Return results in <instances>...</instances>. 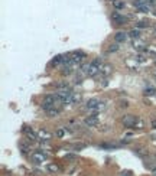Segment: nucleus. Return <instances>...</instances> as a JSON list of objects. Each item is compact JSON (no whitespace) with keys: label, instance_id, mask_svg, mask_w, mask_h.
I'll list each match as a JSON object with an SVG mask.
<instances>
[{"label":"nucleus","instance_id":"26","mask_svg":"<svg viewBox=\"0 0 156 176\" xmlns=\"http://www.w3.org/2000/svg\"><path fill=\"white\" fill-rule=\"evenodd\" d=\"M118 48H120V46H118L117 42H116V43H111V45L109 46V52H117Z\"/></svg>","mask_w":156,"mask_h":176},{"label":"nucleus","instance_id":"8","mask_svg":"<svg viewBox=\"0 0 156 176\" xmlns=\"http://www.w3.org/2000/svg\"><path fill=\"white\" fill-rule=\"evenodd\" d=\"M98 104H100V100L98 98H90L88 101H87V104H85V108L88 110L90 113H96V108L98 107Z\"/></svg>","mask_w":156,"mask_h":176},{"label":"nucleus","instance_id":"35","mask_svg":"<svg viewBox=\"0 0 156 176\" xmlns=\"http://www.w3.org/2000/svg\"><path fill=\"white\" fill-rule=\"evenodd\" d=\"M153 35H155V36H156V25L153 26Z\"/></svg>","mask_w":156,"mask_h":176},{"label":"nucleus","instance_id":"29","mask_svg":"<svg viewBox=\"0 0 156 176\" xmlns=\"http://www.w3.org/2000/svg\"><path fill=\"white\" fill-rule=\"evenodd\" d=\"M118 176H133V173H131V170H122L118 173Z\"/></svg>","mask_w":156,"mask_h":176},{"label":"nucleus","instance_id":"34","mask_svg":"<svg viewBox=\"0 0 156 176\" xmlns=\"http://www.w3.org/2000/svg\"><path fill=\"white\" fill-rule=\"evenodd\" d=\"M153 15H155V16H156V4H155V6H153Z\"/></svg>","mask_w":156,"mask_h":176},{"label":"nucleus","instance_id":"16","mask_svg":"<svg viewBox=\"0 0 156 176\" xmlns=\"http://www.w3.org/2000/svg\"><path fill=\"white\" fill-rule=\"evenodd\" d=\"M149 26H150V22H149L148 19L139 20L137 23H136V28H137V29H146V28H149Z\"/></svg>","mask_w":156,"mask_h":176},{"label":"nucleus","instance_id":"12","mask_svg":"<svg viewBox=\"0 0 156 176\" xmlns=\"http://www.w3.org/2000/svg\"><path fill=\"white\" fill-rule=\"evenodd\" d=\"M111 72H113V67H111V65H109V64H104V65L101 67V71H100V74H101L103 77H105V78H107V77H109Z\"/></svg>","mask_w":156,"mask_h":176},{"label":"nucleus","instance_id":"25","mask_svg":"<svg viewBox=\"0 0 156 176\" xmlns=\"http://www.w3.org/2000/svg\"><path fill=\"white\" fill-rule=\"evenodd\" d=\"M143 46H145V45H142V43H140L137 39H135V41H133V48H135V49L142 51V49H143Z\"/></svg>","mask_w":156,"mask_h":176},{"label":"nucleus","instance_id":"24","mask_svg":"<svg viewBox=\"0 0 156 176\" xmlns=\"http://www.w3.org/2000/svg\"><path fill=\"white\" fill-rule=\"evenodd\" d=\"M143 4H146V0H133V6H135L136 9L142 7Z\"/></svg>","mask_w":156,"mask_h":176},{"label":"nucleus","instance_id":"15","mask_svg":"<svg viewBox=\"0 0 156 176\" xmlns=\"http://www.w3.org/2000/svg\"><path fill=\"white\" fill-rule=\"evenodd\" d=\"M113 7L116 9V10H123V9L126 7V3H124V0H114Z\"/></svg>","mask_w":156,"mask_h":176},{"label":"nucleus","instance_id":"18","mask_svg":"<svg viewBox=\"0 0 156 176\" xmlns=\"http://www.w3.org/2000/svg\"><path fill=\"white\" fill-rule=\"evenodd\" d=\"M100 149H117L120 147V144H116V143H104V144H100Z\"/></svg>","mask_w":156,"mask_h":176},{"label":"nucleus","instance_id":"13","mask_svg":"<svg viewBox=\"0 0 156 176\" xmlns=\"http://www.w3.org/2000/svg\"><path fill=\"white\" fill-rule=\"evenodd\" d=\"M45 113H47L48 117H56V116L61 114V108H59V107H54V108L48 110V111H45Z\"/></svg>","mask_w":156,"mask_h":176},{"label":"nucleus","instance_id":"6","mask_svg":"<svg viewBox=\"0 0 156 176\" xmlns=\"http://www.w3.org/2000/svg\"><path fill=\"white\" fill-rule=\"evenodd\" d=\"M137 116H135V114H126V116H123L122 118V123L123 126L127 127V129H133L135 127V123L137 121Z\"/></svg>","mask_w":156,"mask_h":176},{"label":"nucleus","instance_id":"22","mask_svg":"<svg viewBox=\"0 0 156 176\" xmlns=\"http://www.w3.org/2000/svg\"><path fill=\"white\" fill-rule=\"evenodd\" d=\"M72 71H74V69H72L71 67H68V65H62V69H61V74H62V75H69V74H71Z\"/></svg>","mask_w":156,"mask_h":176},{"label":"nucleus","instance_id":"1","mask_svg":"<svg viewBox=\"0 0 156 176\" xmlns=\"http://www.w3.org/2000/svg\"><path fill=\"white\" fill-rule=\"evenodd\" d=\"M58 104H61L58 95H56V94H48V95H45V98L42 100L41 107H42L43 111H48V110L54 108V107H58Z\"/></svg>","mask_w":156,"mask_h":176},{"label":"nucleus","instance_id":"32","mask_svg":"<svg viewBox=\"0 0 156 176\" xmlns=\"http://www.w3.org/2000/svg\"><path fill=\"white\" fill-rule=\"evenodd\" d=\"M127 105H129L127 101H120V105H118V107H120V108H126Z\"/></svg>","mask_w":156,"mask_h":176},{"label":"nucleus","instance_id":"9","mask_svg":"<svg viewBox=\"0 0 156 176\" xmlns=\"http://www.w3.org/2000/svg\"><path fill=\"white\" fill-rule=\"evenodd\" d=\"M127 39H129V32L118 30V32H116V35H114V41L117 43H124Z\"/></svg>","mask_w":156,"mask_h":176},{"label":"nucleus","instance_id":"7","mask_svg":"<svg viewBox=\"0 0 156 176\" xmlns=\"http://www.w3.org/2000/svg\"><path fill=\"white\" fill-rule=\"evenodd\" d=\"M98 123H100L98 114H91L88 117H85V120H84V124L87 127H96V126H98Z\"/></svg>","mask_w":156,"mask_h":176},{"label":"nucleus","instance_id":"31","mask_svg":"<svg viewBox=\"0 0 156 176\" xmlns=\"http://www.w3.org/2000/svg\"><path fill=\"white\" fill-rule=\"evenodd\" d=\"M84 147H85V144H81V143H78V144H74V149H75L77 152L81 150V149H84Z\"/></svg>","mask_w":156,"mask_h":176},{"label":"nucleus","instance_id":"36","mask_svg":"<svg viewBox=\"0 0 156 176\" xmlns=\"http://www.w3.org/2000/svg\"><path fill=\"white\" fill-rule=\"evenodd\" d=\"M152 173H153V176H156V168L152 169Z\"/></svg>","mask_w":156,"mask_h":176},{"label":"nucleus","instance_id":"3","mask_svg":"<svg viewBox=\"0 0 156 176\" xmlns=\"http://www.w3.org/2000/svg\"><path fill=\"white\" fill-rule=\"evenodd\" d=\"M30 160H32L35 165H39V163H42V162H47L48 155L43 150H35L30 153Z\"/></svg>","mask_w":156,"mask_h":176},{"label":"nucleus","instance_id":"10","mask_svg":"<svg viewBox=\"0 0 156 176\" xmlns=\"http://www.w3.org/2000/svg\"><path fill=\"white\" fill-rule=\"evenodd\" d=\"M38 137L39 140H45V142H49L52 139V134L49 133V131H47L45 129H41V130H38Z\"/></svg>","mask_w":156,"mask_h":176},{"label":"nucleus","instance_id":"21","mask_svg":"<svg viewBox=\"0 0 156 176\" xmlns=\"http://www.w3.org/2000/svg\"><path fill=\"white\" fill-rule=\"evenodd\" d=\"M143 94L146 97H152V95H155V94H156V90L153 87H148V88H145Z\"/></svg>","mask_w":156,"mask_h":176},{"label":"nucleus","instance_id":"11","mask_svg":"<svg viewBox=\"0 0 156 176\" xmlns=\"http://www.w3.org/2000/svg\"><path fill=\"white\" fill-rule=\"evenodd\" d=\"M49 65H51V67H59V65L62 67L64 65V55H56V56L51 61Z\"/></svg>","mask_w":156,"mask_h":176},{"label":"nucleus","instance_id":"17","mask_svg":"<svg viewBox=\"0 0 156 176\" xmlns=\"http://www.w3.org/2000/svg\"><path fill=\"white\" fill-rule=\"evenodd\" d=\"M140 29H137V28H135V29H131L130 32H129V38L131 39H139L140 38Z\"/></svg>","mask_w":156,"mask_h":176},{"label":"nucleus","instance_id":"30","mask_svg":"<svg viewBox=\"0 0 156 176\" xmlns=\"http://www.w3.org/2000/svg\"><path fill=\"white\" fill-rule=\"evenodd\" d=\"M56 136H58V137H64V136H65V127L59 129V130L56 131Z\"/></svg>","mask_w":156,"mask_h":176},{"label":"nucleus","instance_id":"27","mask_svg":"<svg viewBox=\"0 0 156 176\" xmlns=\"http://www.w3.org/2000/svg\"><path fill=\"white\" fill-rule=\"evenodd\" d=\"M65 160H77V155H72V153H68V155L64 156Z\"/></svg>","mask_w":156,"mask_h":176},{"label":"nucleus","instance_id":"4","mask_svg":"<svg viewBox=\"0 0 156 176\" xmlns=\"http://www.w3.org/2000/svg\"><path fill=\"white\" fill-rule=\"evenodd\" d=\"M23 134L26 136V139L29 140L30 143H35V142H38L39 140V137H38V131H35L32 127H29V126H23Z\"/></svg>","mask_w":156,"mask_h":176},{"label":"nucleus","instance_id":"23","mask_svg":"<svg viewBox=\"0 0 156 176\" xmlns=\"http://www.w3.org/2000/svg\"><path fill=\"white\" fill-rule=\"evenodd\" d=\"M143 127H145L143 120H142V118H137V121L135 123V127H133V129H136V130H140V129H143Z\"/></svg>","mask_w":156,"mask_h":176},{"label":"nucleus","instance_id":"37","mask_svg":"<svg viewBox=\"0 0 156 176\" xmlns=\"http://www.w3.org/2000/svg\"><path fill=\"white\" fill-rule=\"evenodd\" d=\"M113 2H114V0H113Z\"/></svg>","mask_w":156,"mask_h":176},{"label":"nucleus","instance_id":"5","mask_svg":"<svg viewBox=\"0 0 156 176\" xmlns=\"http://www.w3.org/2000/svg\"><path fill=\"white\" fill-rule=\"evenodd\" d=\"M111 22L116 23V25H124V23L129 22V17L124 16V15L120 13L118 10H114V12L111 13Z\"/></svg>","mask_w":156,"mask_h":176},{"label":"nucleus","instance_id":"28","mask_svg":"<svg viewBox=\"0 0 156 176\" xmlns=\"http://www.w3.org/2000/svg\"><path fill=\"white\" fill-rule=\"evenodd\" d=\"M136 61H137V62H145V61H146V56H145L143 54H139L136 56Z\"/></svg>","mask_w":156,"mask_h":176},{"label":"nucleus","instance_id":"33","mask_svg":"<svg viewBox=\"0 0 156 176\" xmlns=\"http://www.w3.org/2000/svg\"><path fill=\"white\" fill-rule=\"evenodd\" d=\"M152 129H155V130H156V120H153V121H152Z\"/></svg>","mask_w":156,"mask_h":176},{"label":"nucleus","instance_id":"19","mask_svg":"<svg viewBox=\"0 0 156 176\" xmlns=\"http://www.w3.org/2000/svg\"><path fill=\"white\" fill-rule=\"evenodd\" d=\"M47 170L49 173H56L59 170V168H58V165H55V163H49L47 166Z\"/></svg>","mask_w":156,"mask_h":176},{"label":"nucleus","instance_id":"14","mask_svg":"<svg viewBox=\"0 0 156 176\" xmlns=\"http://www.w3.org/2000/svg\"><path fill=\"white\" fill-rule=\"evenodd\" d=\"M19 150H20L23 155H29L32 149H30V146L26 144V143H19Z\"/></svg>","mask_w":156,"mask_h":176},{"label":"nucleus","instance_id":"20","mask_svg":"<svg viewBox=\"0 0 156 176\" xmlns=\"http://www.w3.org/2000/svg\"><path fill=\"white\" fill-rule=\"evenodd\" d=\"M133 153H135L137 157H145V156L148 155V152L146 150H143V149H140V147H137V149H135L133 150Z\"/></svg>","mask_w":156,"mask_h":176},{"label":"nucleus","instance_id":"2","mask_svg":"<svg viewBox=\"0 0 156 176\" xmlns=\"http://www.w3.org/2000/svg\"><path fill=\"white\" fill-rule=\"evenodd\" d=\"M104 65L101 61V58H96L90 62V67H88V71H87V77H97L101 71V67Z\"/></svg>","mask_w":156,"mask_h":176}]
</instances>
